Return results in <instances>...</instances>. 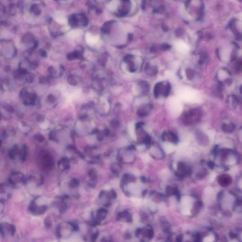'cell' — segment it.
Segmentation results:
<instances>
[{
  "label": "cell",
  "mask_w": 242,
  "mask_h": 242,
  "mask_svg": "<svg viewBox=\"0 0 242 242\" xmlns=\"http://www.w3.org/2000/svg\"><path fill=\"white\" fill-rule=\"evenodd\" d=\"M53 207L55 209V210L59 214L63 213L65 212L67 209V206L66 203L61 201H57V202H55L53 204Z\"/></svg>",
  "instance_id": "ba28073f"
},
{
  "label": "cell",
  "mask_w": 242,
  "mask_h": 242,
  "mask_svg": "<svg viewBox=\"0 0 242 242\" xmlns=\"http://www.w3.org/2000/svg\"><path fill=\"white\" fill-rule=\"evenodd\" d=\"M144 148V146L143 145H140L137 147V149H138L139 150H142Z\"/></svg>",
  "instance_id": "7402d4cb"
},
{
  "label": "cell",
  "mask_w": 242,
  "mask_h": 242,
  "mask_svg": "<svg viewBox=\"0 0 242 242\" xmlns=\"http://www.w3.org/2000/svg\"><path fill=\"white\" fill-rule=\"evenodd\" d=\"M16 242H34L33 240L30 237L25 236V235H20L18 236L16 239Z\"/></svg>",
  "instance_id": "5bb4252c"
},
{
  "label": "cell",
  "mask_w": 242,
  "mask_h": 242,
  "mask_svg": "<svg viewBox=\"0 0 242 242\" xmlns=\"http://www.w3.org/2000/svg\"><path fill=\"white\" fill-rule=\"evenodd\" d=\"M44 223H45V226L47 228H50L52 227V223L51 221V219L49 217L45 218Z\"/></svg>",
  "instance_id": "ac0fdd59"
},
{
  "label": "cell",
  "mask_w": 242,
  "mask_h": 242,
  "mask_svg": "<svg viewBox=\"0 0 242 242\" xmlns=\"http://www.w3.org/2000/svg\"><path fill=\"white\" fill-rule=\"evenodd\" d=\"M101 242H112L110 239L108 237H104L101 240Z\"/></svg>",
  "instance_id": "44dd1931"
},
{
  "label": "cell",
  "mask_w": 242,
  "mask_h": 242,
  "mask_svg": "<svg viewBox=\"0 0 242 242\" xmlns=\"http://www.w3.org/2000/svg\"><path fill=\"white\" fill-rule=\"evenodd\" d=\"M47 205L45 201L40 199L34 200L29 206V211L31 214L36 216L43 215L47 211Z\"/></svg>",
  "instance_id": "3957f363"
},
{
  "label": "cell",
  "mask_w": 242,
  "mask_h": 242,
  "mask_svg": "<svg viewBox=\"0 0 242 242\" xmlns=\"http://www.w3.org/2000/svg\"><path fill=\"white\" fill-rule=\"evenodd\" d=\"M118 217H119V219H124V220H126V221L130 222L131 220V217L129 213H128L127 211H124V212L120 213L118 215Z\"/></svg>",
  "instance_id": "9a60e30c"
},
{
  "label": "cell",
  "mask_w": 242,
  "mask_h": 242,
  "mask_svg": "<svg viewBox=\"0 0 242 242\" xmlns=\"http://www.w3.org/2000/svg\"><path fill=\"white\" fill-rule=\"evenodd\" d=\"M79 229V224L76 222L63 221L56 227V236L59 239L69 238L74 232L78 231Z\"/></svg>",
  "instance_id": "6da1fadb"
},
{
  "label": "cell",
  "mask_w": 242,
  "mask_h": 242,
  "mask_svg": "<svg viewBox=\"0 0 242 242\" xmlns=\"http://www.w3.org/2000/svg\"><path fill=\"white\" fill-rule=\"evenodd\" d=\"M163 149L166 154H170L171 153L174 152L175 149V147L173 144L170 143H165L163 144Z\"/></svg>",
  "instance_id": "4fadbf2b"
},
{
  "label": "cell",
  "mask_w": 242,
  "mask_h": 242,
  "mask_svg": "<svg viewBox=\"0 0 242 242\" xmlns=\"http://www.w3.org/2000/svg\"><path fill=\"white\" fill-rule=\"evenodd\" d=\"M175 48L178 52L181 53H186L189 50L188 46L182 40L176 41L175 44Z\"/></svg>",
  "instance_id": "9c48e42d"
},
{
  "label": "cell",
  "mask_w": 242,
  "mask_h": 242,
  "mask_svg": "<svg viewBox=\"0 0 242 242\" xmlns=\"http://www.w3.org/2000/svg\"><path fill=\"white\" fill-rule=\"evenodd\" d=\"M82 34V31L81 29H73L70 31L67 34V36L71 39H75L76 37H79Z\"/></svg>",
  "instance_id": "7c38bea8"
},
{
  "label": "cell",
  "mask_w": 242,
  "mask_h": 242,
  "mask_svg": "<svg viewBox=\"0 0 242 242\" xmlns=\"http://www.w3.org/2000/svg\"><path fill=\"white\" fill-rule=\"evenodd\" d=\"M53 19L55 21L60 24L65 25L67 23V20L65 15L59 11H57L53 15Z\"/></svg>",
  "instance_id": "30bf717a"
},
{
  "label": "cell",
  "mask_w": 242,
  "mask_h": 242,
  "mask_svg": "<svg viewBox=\"0 0 242 242\" xmlns=\"http://www.w3.org/2000/svg\"><path fill=\"white\" fill-rule=\"evenodd\" d=\"M168 107L170 112L175 116H179L182 109V106L181 100L177 97H172L168 101Z\"/></svg>",
  "instance_id": "5b68a950"
},
{
  "label": "cell",
  "mask_w": 242,
  "mask_h": 242,
  "mask_svg": "<svg viewBox=\"0 0 242 242\" xmlns=\"http://www.w3.org/2000/svg\"><path fill=\"white\" fill-rule=\"evenodd\" d=\"M128 188L130 191L133 192H138L140 190V187L139 186L134 184H130L128 186Z\"/></svg>",
  "instance_id": "e0dca14e"
},
{
  "label": "cell",
  "mask_w": 242,
  "mask_h": 242,
  "mask_svg": "<svg viewBox=\"0 0 242 242\" xmlns=\"http://www.w3.org/2000/svg\"><path fill=\"white\" fill-rule=\"evenodd\" d=\"M107 210L103 208L98 209L92 214L91 220L90 221L91 224L96 226L100 225L102 221L106 219Z\"/></svg>",
  "instance_id": "52a82bcc"
},
{
  "label": "cell",
  "mask_w": 242,
  "mask_h": 242,
  "mask_svg": "<svg viewBox=\"0 0 242 242\" xmlns=\"http://www.w3.org/2000/svg\"><path fill=\"white\" fill-rule=\"evenodd\" d=\"M214 240V237L213 236H210L206 237L204 240V242H212Z\"/></svg>",
  "instance_id": "ffe728a7"
},
{
  "label": "cell",
  "mask_w": 242,
  "mask_h": 242,
  "mask_svg": "<svg viewBox=\"0 0 242 242\" xmlns=\"http://www.w3.org/2000/svg\"><path fill=\"white\" fill-rule=\"evenodd\" d=\"M81 229L82 238L85 242H95L98 238V233L95 229L96 226L92 225L90 222L86 223Z\"/></svg>",
  "instance_id": "7a4b0ae2"
},
{
  "label": "cell",
  "mask_w": 242,
  "mask_h": 242,
  "mask_svg": "<svg viewBox=\"0 0 242 242\" xmlns=\"http://www.w3.org/2000/svg\"><path fill=\"white\" fill-rule=\"evenodd\" d=\"M128 131L130 135L133 139H136V136L134 133V124L133 123H130L128 127Z\"/></svg>",
  "instance_id": "2e32d148"
},
{
  "label": "cell",
  "mask_w": 242,
  "mask_h": 242,
  "mask_svg": "<svg viewBox=\"0 0 242 242\" xmlns=\"http://www.w3.org/2000/svg\"><path fill=\"white\" fill-rule=\"evenodd\" d=\"M0 231L1 236L4 238H10L15 235L16 228L12 224L2 222L0 225Z\"/></svg>",
  "instance_id": "8992f818"
},
{
  "label": "cell",
  "mask_w": 242,
  "mask_h": 242,
  "mask_svg": "<svg viewBox=\"0 0 242 242\" xmlns=\"http://www.w3.org/2000/svg\"><path fill=\"white\" fill-rule=\"evenodd\" d=\"M116 1H112L110 4H108V8L109 9V10H114V9H115V8L116 7Z\"/></svg>",
  "instance_id": "d6986e66"
},
{
  "label": "cell",
  "mask_w": 242,
  "mask_h": 242,
  "mask_svg": "<svg viewBox=\"0 0 242 242\" xmlns=\"http://www.w3.org/2000/svg\"><path fill=\"white\" fill-rule=\"evenodd\" d=\"M177 94V97L180 100L185 102L194 103L197 102L199 99L197 93L190 88H181L178 90Z\"/></svg>",
  "instance_id": "277c9868"
},
{
  "label": "cell",
  "mask_w": 242,
  "mask_h": 242,
  "mask_svg": "<svg viewBox=\"0 0 242 242\" xmlns=\"http://www.w3.org/2000/svg\"><path fill=\"white\" fill-rule=\"evenodd\" d=\"M99 36H94L90 33H87L86 35V41L87 43L90 46H93L98 42Z\"/></svg>",
  "instance_id": "8fae6325"
}]
</instances>
